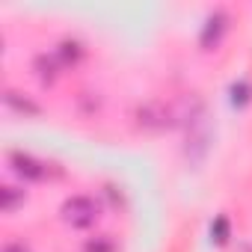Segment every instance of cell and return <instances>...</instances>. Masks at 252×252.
Segmentation results:
<instances>
[{"instance_id": "obj_10", "label": "cell", "mask_w": 252, "mask_h": 252, "mask_svg": "<svg viewBox=\"0 0 252 252\" xmlns=\"http://www.w3.org/2000/svg\"><path fill=\"white\" fill-rule=\"evenodd\" d=\"M60 57H63V63H74L80 57V45L77 42H63L60 45Z\"/></svg>"}, {"instance_id": "obj_5", "label": "cell", "mask_w": 252, "mask_h": 252, "mask_svg": "<svg viewBox=\"0 0 252 252\" xmlns=\"http://www.w3.org/2000/svg\"><path fill=\"white\" fill-rule=\"evenodd\" d=\"M6 104H9L12 110H18V113H30V116H36V113H39V107H36L33 101L21 98L18 92H6Z\"/></svg>"}, {"instance_id": "obj_8", "label": "cell", "mask_w": 252, "mask_h": 252, "mask_svg": "<svg viewBox=\"0 0 252 252\" xmlns=\"http://www.w3.org/2000/svg\"><path fill=\"white\" fill-rule=\"evenodd\" d=\"M211 237H214L217 243H225V240H228V220H225V217H217V220L211 222Z\"/></svg>"}, {"instance_id": "obj_1", "label": "cell", "mask_w": 252, "mask_h": 252, "mask_svg": "<svg viewBox=\"0 0 252 252\" xmlns=\"http://www.w3.org/2000/svg\"><path fill=\"white\" fill-rule=\"evenodd\" d=\"M63 220L71 222L74 228H86V225H92L98 220V205L89 196H71L63 205Z\"/></svg>"}, {"instance_id": "obj_2", "label": "cell", "mask_w": 252, "mask_h": 252, "mask_svg": "<svg viewBox=\"0 0 252 252\" xmlns=\"http://www.w3.org/2000/svg\"><path fill=\"white\" fill-rule=\"evenodd\" d=\"M9 160H12L15 172L24 175L27 181H39V178H45V163H39L36 158H30V155H24V152H12Z\"/></svg>"}, {"instance_id": "obj_11", "label": "cell", "mask_w": 252, "mask_h": 252, "mask_svg": "<svg viewBox=\"0 0 252 252\" xmlns=\"http://www.w3.org/2000/svg\"><path fill=\"white\" fill-rule=\"evenodd\" d=\"M3 252H30V249H27L24 243H6V246H3Z\"/></svg>"}, {"instance_id": "obj_3", "label": "cell", "mask_w": 252, "mask_h": 252, "mask_svg": "<svg viewBox=\"0 0 252 252\" xmlns=\"http://www.w3.org/2000/svg\"><path fill=\"white\" fill-rule=\"evenodd\" d=\"M222 21H225L222 12H214V15L205 21V30H202V45H205V48L211 45V39H214V42L220 39V33H222Z\"/></svg>"}, {"instance_id": "obj_4", "label": "cell", "mask_w": 252, "mask_h": 252, "mask_svg": "<svg viewBox=\"0 0 252 252\" xmlns=\"http://www.w3.org/2000/svg\"><path fill=\"white\" fill-rule=\"evenodd\" d=\"M33 65H36V71H39L42 80H54V74H57V60H54V57L42 54V57H36Z\"/></svg>"}, {"instance_id": "obj_7", "label": "cell", "mask_w": 252, "mask_h": 252, "mask_svg": "<svg viewBox=\"0 0 252 252\" xmlns=\"http://www.w3.org/2000/svg\"><path fill=\"white\" fill-rule=\"evenodd\" d=\"M0 193H3V208L6 211H15L24 202V190H18V187H3Z\"/></svg>"}, {"instance_id": "obj_9", "label": "cell", "mask_w": 252, "mask_h": 252, "mask_svg": "<svg viewBox=\"0 0 252 252\" xmlns=\"http://www.w3.org/2000/svg\"><path fill=\"white\" fill-rule=\"evenodd\" d=\"M83 252H116V246H113V240H107V237H95V240H89V243L83 246Z\"/></svg>"}, {"instance_id": "obj_6", "label": "cell", "mask_w": 252, "mask_h": 252, "mask_svg": "<svg viewBox=\"0 0 252 252\" xmlns=\"http://www.w3.org/2000/svg\"><path fill=\"white\" fill-rule=\"evenodd\" d=\"M249 98H252V86H249L246 80H240V83L231 86V104H234V107H243Z\"/></svg>"}]
</instances>
